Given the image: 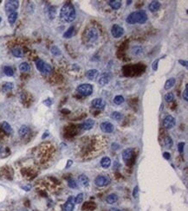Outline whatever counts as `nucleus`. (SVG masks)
<instances>
[{
    "mask_svg": "<svg viewBox=\"0 0 188 211\" xmlns=\"http://www.w3.org/2000/svg\"><path fill=\"white\" fill-rule=\"evenodd\" d=\"M60 17L63 21L66 23H71L74 21L77 17V13L74 5L70 3L64 4L60 11Z\"/></svg>",
    "mask_w": 188,
    "mask_h": 211,
    "instance_id": "1",
    "label": "nucleus"
},
{
    "mask_svg": "<svg viewBox=\"0 0 188 211\" xmlns=\"http://www.w3.org/2000/svg\"><path fill=\"white\" fill-rule=\"evenodd\" d=\"M126 21L129 24H135V23L143 24L147 21V15L144 11H134L127 16Z\"/></svg>",
    "mask_w": 188,
    "mask_h": 211,
    "instance_id": "2",
    "label": "nucleus"
},
{
    "mask_svg": "<svg viewBox=\"0 0 188 211\" xmlns=\"http://www.w3.org/2000/svg\"><path fill=\"white\" fill-rule=\"evenodd\" d=\"M36 67L38 70L43 75H49L52 71V68L49 64L46 63L41 59H38L36 61Z\"/></svg>",
    "mask_w": 188,
    "mask_h": 211,
    "instance_id": "3",
    "label": "nucleus"
},
{
    "mask_svg": "<svg viewBox=\"0 0 188 211\" xmlns=\"http://www.w3.org/2000/svg\"><path fill=\"white\" fill-rule=\"evenodd\" d=\"M77 93L83 96H89L93 93V87L92 85L88 84V83H83V84L79 85L77 88Z\"/></svg>",
    "mask_w": 188,
    "mask_h": 211,
    "instance_id": "4",
    "label": "nucleus"
},
{
    "mask_svg": "<svg viewBox=\"0 0 188 211\" xmlns=\"http://www.w3.org/2000/svg\"><path fill=\"white\" fill-rule=\"evenodd\" d=\"M19 7V2L17 0H10L5 4V11L7 14H11L12 12H16L17 8Z\"/></svg>",
    "mask_w": 188,
    "mask_h": 211,
    "instance_id": "5",
    "label": "nucleus"
},
{
    "mask_svg": "<svg viewBox=\"0 0 188 211\" xmlns=\"http://www.w3.org/2000/svg\"><path fill=\"white\" fill-rule=\"evenodd\" d=\"M111 183V179L108 176H98L95 179V184L97 187H105Z\"/></svg>",
    "mask_w": 188,
    "mask_h": 211,
    "instance_id": "6",
    "label": "nucleus"
},
{
    "mask_svg": "<svg viewBox=\"0 0 188 211\" xmlns=\"http://www.w3.org/2000/svg\"><path fill=\"white\" fill-rule=\"evenodd\" d=\"M99 34H98V30L96 28H90L89 29L87 30L86 32V38L87 41L89 42H95L97 41Z\"/></svg>",
    "mask_w": 188,
    "mask_h": 211,
    "instance_id": "7",
    "label": "nucleus"
},
{
    "mask_svg": "<svg viewBox=\"0 0 188 211\" xmlns=\"http://www.w3.org/2000/svg\"><path fill=\"white\" fill-rule=\"evenodd\" d=\"M111 33L114 38H120L124 34V29L118 24H114L112 26Z\"/></svg>",
    "mask_w": 188,
    "mask_h": 211,
    "instance_id": "8",
    "label": "nucleus"
},
{
    "mask_svg": "<svg viewBox=\"0 0 188 211\" xmlns=\"http://www.w3.org/2000/svg\"><path fill=\"white\" fill-rule=\"evenodd\" d=\"M133 150L131 149V148H127V149H125L123 151H122V159L123 161L127 164L131 162V160L133 159Z\"/></svg>",
    "mask_w": 188,
    "mask_h": 211,
    "instance_id": "9",
    "label": "nucleus"
},
{
    "mask_svg": "<svg viewBox=\"0 0 188 211\" xmlns=\"http://www.w3.org/2000/svg\"><path fill=\"white\" fill-rule=\"evenodd\" d=\"M175 124H176V120L171 115H167V117H165V119L163 120V127H165L166 129L174 128Z\"/></svg>",
    "mask_w": 188,
    "mask_h": 211,
    "instance_id": "10",
    "label": "nucleus"
},
{
    "mask_svg": "<svg viewBox=\"0 0 188 211\" xmlns=\"http://www.w3.org/2000/svg\"><path fill=\"white\" fill-rule=\"evenodd\" d=\"M75 197H70L68 198V200L66 201V203L63 204V211H73L75 208Z\"/></svg>",
    "mask_w": 188,
    "mask_h": 211,
    "instance_id": "11",
    "label": "nucleus"
},
{
    "mask_svg": "<svg viewBox=\"0 0 188 211\" xmlns=\"http://www.w3.org/2000/svg\"><path fill=\"white\" fill-rule=\"evenodd\" d=\"M100 128L101 130L105 133H110L114 131V125L110 123V122H108V121H105V122H102L101 123L100 125Z\"/></svg>",
    "mask_w": 188,
    "mask_h": 211,
    "instance_id": "12",
    "label": "nucleus"
},
{
    "mask_svg": "<svg viewBox=\"0 0 188 211\" xmlns=\"http://www.w3.org/2000/svg\"><path fill=\"white\" fill-rule=\"evenodd\" d=\"M91 105L93 107L96 108V109H104L105 106H106V102L102 98H96L92 100Z\"/></svg>",
    "mask_w": 188,
    "mask_h": 211,
    "instance_id": "13",
    "label": "nucleus"
},
{
    "mask_svg": "<svg viewBox=\"0 0 188 211\" xmlns=\"http://www.w3.org/2000/svg\"><path fill=\"white\" fill-rule=\"evenodd\" d=\"M110 79H111V77H110L109 74L104 73V74H102L101 75V77L99 78L98 83L101 85V86H105V85H107L110 81Z\"/></svg>",
    "mask_w": 188,
    "mask_h": 211,
    "instance_id": "14",
    "label": "nucleus"
},
{
    "mask_svg": "<svg viewBox=\"0 0 188 211\" xmlns=\"http://www.w3.org/2000/svg\"><path fill=\"white\" fill-rule=\"evenodd\" d=\"M98 75H99V72L96 69H89V70L87 71V73H86L87 78L89 80H91V81L96 80L98 77Z\"/></svg>",
    "mask_w": 188,
    "mask_h": 211,
    "instance_id": "15",
    "label": "nucleus"
},
{
    "mask_svg": "<svg viewBox=\"0 0 188 211\" xmlns=\"http://www.w3.org/2000/svg\"><path fill=\"white\" fill-rule=\"evenodd\" d=\"M160 8V3L159 1H152L149 5H148V9L151 12H155L157 11H159V9Z\"/></svg>",
    "mask_w": 188,
    "mask_h": 211,
    "instance_id": "16",
    "label": "nucleus"
},
{
    "mask_svg": "<svg viewBox=\"0 0 188 211\" xmlns=\"http://www.w3.org/2000/svg\"><path fill=\"white\" fill-rule=\"evenodd\" d=\"M94 125H95L94 120H91V119H88V120H85L83 123L82 127H83V129L85 130V131H89V130H90V129L93 128Z\"/></svg>",
    "mask_w": 188,
    "mask_h": 211,
    "instance_id": "17",
    "label": "nucleus"
},
{
    "mask_svg": "<svg viewBox=\"0 0 188 211\" xmlns=\"http://www.w3.org/2000/svg\"><path fill=\"white\" fill-rule=\"evenodd\" d=\"M29 133H30V128L27 126H22L18 130V134L22 138L26 137Z\"/></svg>",
    "mask_w": 188,
    "mask_h": 211,
    "instance_id": "18",
    "label": "nucleus"
},
{
    "mask_svg": "<svg viewBox=\"0 0 188 211\" xmlns=\"http://www.w3.org/2000/svg\"><path fill=\"white\" fill-rule=\"evenodd\" d=\"M101 165L102 168L108 169L110 165H111V159L108 157H102V159L101 160Z\"/></svg>",
    "mask_w": 188,
    "mask_h": 211,
    "instance_id": "19",
    "label": "nucleus"
},
{
    "mask_svg": "<svg viewBox=\"0 0 188 211\" xmlns=\"http://www.w3.org/2000/svg\"><path fill=\"white\" fill-rule=\"evenodd\" d=\"M108 5L113 10H119L121 6V2L119 0H110L108 1Z\"/></svg>",
    "mask_w": 188,
    "mask_h": 211,
    "instance_id": "20",
    "label": "nucleus"
},
{
    "mask_svg": "<svg viewBox=\"0 0 188 211\" xmlns=\"http://www.w3.org/2000/svg\"><path fill=\"white\" fill-rule=\"evenodd\" d=\"M117 200H118V196H117L116 194H114V193L109 194V195L107 197V198H106V201H107V203L108 204L114 203L117 202Z\"/></svg>",
    "mask_w": 188,
    "mask_h": 211,
    "instance_id": "21",
    "label": "nucleus"
},
{
    "mask_svg": "<svg viewBox=\"0 0 188 211\" xmlns=\"http://www.w3.org/2000/svg\"><path fill=\"white\" fill-rule=\"evenodd\" d=\"M2 129L4 130V132H5V133L11 134L12 133V128L11 127V125H10L8 122H6V121H4V122L2 123Z\"/></svg>",
    "mask_w": 188,
    "mask_h": 211,
    "instance_id": "22",
    "label": "nucleus"
},
{
    "mask_svg": "<svg viewBox=\"0 0 188 211\" xmlns=\"http://www.w3.org/2000/svg\"><path fill=\"white\" fill-rule=\"evenodd\" d=\"M175 82H176L175 78H170V79H168L167 81V82L165 83V87H164L165 90H168V89L172 88L174 86V84H175Z\"/></svg>",
    "mask_w": 188,
    "mask_h": 211,
    "instance_id": "23",
    "label": "nucleus"
},
{
    "mask_svg": "<svg viewBox=\"0 0 188 211\" xmlns=\"http://www.w3.org/2000/svg\"><path fill=\"white\" fill-rule=\"evenodd\" d=\"M78 179H79V182L82 183V185H83V186H85V187H86V186H88V185H89V177L86 176V175H84V174L81 175V176H79Z\"/></svg>",
    "mask_w": 188,
    "mask_h": 211,
    "instance_id": "24",
    "label": "nucleus"
},
{
    "mask_svg": "<svg viewBox=\"0 0 188 211\" xmlns=\"http://www.w3.org/2000/svg\"><path fill=\"white\" fill-rule=\"evenodd\" d=\"M11 53L15 57H24V51L20 48H14L11 50Z\"/></svg>",
    "mask_w": 188,
    "mask_h": 211,
    "instance_id": "25",
    "label": "nucleus"
},
{
    "mask_svg": "<svg viewBox=\"0 0 188 211\" xmlns=\"http://www.w3.org/2000/svg\"><path fill=\"white\" fill-rule=\"evenodd\" d=\"M164 145L167 148H171L174 145V141L173 139L170 137V136H167L165 139H164Z\"/></svg>",
    "mask_w": 188,
    "mask_h": 211,
    "instance_id": "26",
    "label": "nucleus"
},
{
    "mask_svg": "<svg viewBox=\"0 0 188 211\" xmlns=\"http://www.w3.org/2000/svg\"><path fill=\"white\" fill-rule=\"evenodd\" d=\"M13 87H14L13 83H11V82H6V83H5V84L3 85L2 90H3V92H5V93H7V92H10L11 90H12Z\"/></svg>",
    "mask_w": 188,
    "mask_h": 211,
    "instance_id": "27",
    "label": "nucleus"
},
{
    "mask_svg": "<svg viewBox=\"0 0 188 211\" xmlns=\"http://www.w3.org/2000/svg\"><path fill=\"white\" fill-rule=\"evenodd\" d=\"M30 69V65L27 63H22L19 65V70L21 71L22 73H27Z\"/></svg>",
    "mask_w": 188,
    "mask_h": 211,
    "instance_id": "28",
    "label": "nucleus"
},
{
    "mask_svg": "<svg viewBox=\"0 0 188 211\" xmlns=\"http://www.w3.org/2000/svg\"><path fill=\"white\" fill-rule=\"evenodd\" d=\"M17 12H12L11 14H9V17H8V21L11 24H13L15 22L17 21Z\"/></svg>",
    "mask_w": 188,
    "mask_h": 211,
    "instance_id": "29",
    "label": "nucleus"
},
{
    "mask_svg": "<svg viewBox=\"0 0 188 211\" xmlns=\"http://www.w3.org/2000/svg\"><path fill=\"white\" fill-rule=\"evenodd\" d=\"M74 30H75L74 26L70 27V28L67 29V31L63 34V37L64 38H70V37H72V35L74 34Z\"/></svg>",
    "mask_w": 188,
    "mask_h": 211,
    "instance_id": "30",
    "label": "nucleus"
},
{
    "mask_svg": "<svg viewBox=\"0 0 188 211\" xmlns=\"http://www.w3.org/2000/svg\"><path fill=\"white\" fill-rule=\"evenodd\" d=\"M4 73H5L7 76H13V75H14V71L12 69V68L10 67V66H5V67H4Z\"/></svg>",
    "mask_w": 188,
    "mask_h": 211,
    "instance_id": "31",
    "label": "nucleus"
},
{
    "mask_svg": "<svg viewBox=\"0 0 188 211\" xmlns=\"http://www.w3.org/2000/svg\"><path fill=\"white\" fill-rule=\"evenodd\" d=\"M50 51H51V54H52L53 56H55V57H59V56L62 55L61 50L58 49L56 46H52V47L50 48Z\"/></svg>",
    "mask_w": 188,
    "mask_h": 211,
    "instance_id": "32",
    "label": "nucleus"
},
{
    "mask_svg": "<svg viewBox=\"0 0 188 211\" xmlns=\"http://www.w3.org/2000/svg\"><path fill=\"white\" fill-rule=\"evenodd\" d=\"M124 97L123 96H121V95H117V96H115L114 97V103L115 104V105H121L123 102H124Z\"/></svg>",
    "mask_w": 188,
    "mask_h": 211,
    "instance_id": "33",
    "label": "nucleus"
},
{
    "mask_svg": "<svg viewBox=\"0 0 188 211\" xmlns=\"http://www.w3.org/2000/svg\"><path fill=\"white\" fill-rule=\"evenodd\" d=\"M111 118L113 120L120 121V120L122 119V115H121V113H119V112H113L111 113Z\"/></svg>",
    "mask_w": 188,
    "mask_h": 211,
    "instance_id": "34",
    "label": "nucleus"
},
{
    "mask_svg": "<svg viewBox=\"0 0 188 211\" xmlns=\"http://www.w3.org/2000/svg\"><path fill=\"white\" fill-rule=\"evenodd\" d=\"M132 52L133 55H135V56H139V55H140V54H142V52H143V49H142L141 47H139V46H136V47H134V48L133 49Z\"/></svg>",
    "mask_w": 188,
    "mask_h": 211,
    "instance_id": "35",
    "label": "nucleus"
},
{
    "mask_svg": "<svg viewBox=\"0 0 188 211\" xmlns=\"http://www.w3.org/2000/svg\"><path fill=\"white\" fill-rule=\"evenodd\" d=\"M83 201V193L78 194L77 197H75V203L77 204H80Z\"/></svg>",
    "mask_w": 188,
    "mask_h": 211,
    "instance_id": "36",
    "label": "nucleus"
},
{
    "mask_svg": "<svg viewBox=\"0 0 188 211\" xmlns=\"http://www.w3.org/2000/svg\"><path fill=\"white\" fill-rule=\"evenodd\" d=\"M68 185L71 189H77V183L76 180H74V179H70L68 181Z\"/></svg>",
    "mask_w": 188,
    "mask_h": 211,
    "instance_id": "37",
    "label": "nucleus"
},
{
    "mask_svg": "<svg viewBox=\"0 0 188 211\" xmlns=\"http://www.w3.org/2000/svg\"><path fill=\"white\" fill-rule=\"evenodd\" d=\"M165 99L167 100V102L173 101L174 99V95L173 93H167V94L165 95Z\"/></svg>",
    "mask_w": 188,
    "mask_h": 211,
    "instance_id": "38",
    "label": "nucleus"
},
{
    "mask_svg": "<svg viewBox=\"0 0 188 211\" xmlns=\"http://www.w3.org/2000/svg\"><path fill=\"white\" fill-rule=\"evenodd\" d=\"M184 147H185V143L184 142H180V143L178 144V151H179L180 153H183Z\"/></svg>",
    "mask_w": 188,
    "mask_h": 211,
    "instance_id": "39",
    "label": "nucleus"
},
{
    "mask_svg": "<svg viewBox=\"0 0 188 211\" xmlns=\"http://www.w3.org/2000/svg\"><path fill=\"white\" fill-rule=\"evenodd\" d=\"M183 99H184L186 101H187L188 100V86L187 85L186 86V88H185V90H184V92H183Z\"/></svg>",
    "mask_w": 188,
    "mask_h": 211,
    "instance_id": "40",
    "label": "nucleus"
},
{
    "mask_svg": "<svg viewBox=\"0 0 188 211\" xmlns=\"http://www.w3.org/2000/svg\"><path fill=\"white\" fill-rule=\"evenodd\" d=\"M138 196H139V188H138V186H135L133 189V197L134 198H137Z\"/></svg>",
    "mask_w": 188,
    "mask_h": 211,
    "instance_id": "41",
    "label": "nucleus"
},
{
    "mask_svg": "<svg viewBox=\"0 0 188 211\" xmlns=\"http://www.w3.org/2000/svg\"><path fill=\"white\" fill-rule=\"evenodd\" d=\"M158 63H159V59L157 61H154V63H153V69L154 71L158 69Z\"/></svg>",
    "mask_w": 188,
    "mask_h": 211,
    "instance_id": "42",
    "label": "nucleus"
},
{
    "mask_svg": "<svg viewBox=\"0 0 188 211\" xmlns=\"http://www.w3.org/2000/svg\"><path fill=\"white\" fill-rule=\"evenodd\" d=\"M44 104L46 106H49L51 105L52 103H53V99H46L44 102H43Z\"/></svg>",
    "mask_w": 188,
    "mask_h": 211,
    "instance_id": "43",
    "label": "nucleus"
},
{
    "mask_svg": "<svg viewBox=\"0 0 188 211\" xmlns=\"http://www.w3.org/2000/svg\"><path fill=\"white\" fill-rule=\"evenodd\" d=\"M22 189L24 190L25 191H30L31 189V185H25V186H22Z\"/></svg>",
    "mask_w": 188,
    "mask_h": 211,
    "instance_id": "44",
    "label": "nucleus"
},
{
    "mask_svg": "<svg viewBox=\"0 0 188 211\" xmlns=\"http://www.w3.org/2000/svg\"><path fill=\"white\" fill-rule=\"evenodd\" d=\"M179 63L181 64L184 67H187V62L186 61H183V60H179Z\"/></svg>",
    "mask_w": 188,
    "mask_h": 211,
    "instance_id": "45",
    "label": "nucleus"
},
{
    "mask_svg": "<svg viewBox=\"0 0 188 211\" xmlns=\"http://www.w3.org/2000/svg\"><path fill=\"white\" fill-rule=\"evenodd\" d=\"M163 157L167 159V160H168V159H170V157H171V155H170V153L169 152H164L163 153Z\"/></svg>",
    "mask_w": 188,
    "mask_h": 211,
    "instance_id": "46",
    "label": "nucleus"
},
{
    "mask_svg": "<svg viewBox=\"0 0 188 211\" xmlns=\"http://www.w3.org/2000/svg\"><path fill=\"white\" fill-rule=\"evenodd\" d=\"M72 164H73V162H72L71 160H69V161H68V164L66 165V168H69Z\"/></svg>",
    "mask_w": 188,
    "mask_h": 211,
    "instance_id": "47",
    "label": "nucleus"
},
{
    "mask_svg": "<svg viewBox=\"0 0 188 211\" xmlns=\"http://www.w3.org/2000/svg\"><path fill=\"white\" fill-rule=\"evenodd\" d=\"M110 211H122L121 209H118V208H112L111 209H110Z\"/></svg>",
    "mask_w": 188,
    "mask_h": 211,
    "instance_id": "48",
    "label": "nucleus"
},
{
    "mask_svg": "<svg viewBox=\"0 0 188 211\" xmlns=\"http://www.w3.org/2000/svg\"><path fill=\"white\" fill-rule=\"evenodd\" d=\"M131 3H132V1H127V5H131Z\"/></svg>",
    "mask_w": 188,
    "mask_h": 211,
    "instance_id": "49",
    "label": "nucleus"
},
{
    "mask_svg": "<svg viewBox=\"0 0 188 211\" xmlns=\"http://www.w3.org/2000/svg\"><path fill=\"white\" fill-rule=\"evenodd\" d=\"M0 22H1V17H0Z\"/></svg>",
    "mask_w": 188,
    "mask_h": 211,
    "instance_id": "50",
    "label": "nucleus"
},
{
    "mask_svg": "<svg viewBox=\"0 0 188 211\" xmlns=\"http://www.w3.org/2000/svg\"><path fill=\"white\" fill-rule=\"evenodd\" d=\"M0 3H1V0H0Z\"/></svg>",
    "mask_w": 188,
    "mask_h": 211,
    "instance_id": "51",
    "label": "nucleus"
},
{
    "mask_svg": "<svg viewBox=\"0 0 188 211\" xmlns=\"http://www.w3.org/2000/svg\"><path fill=\"white\" fill-rule=\"evenodd\" d=\"M25 211H27V210H25Z\"/></svg>",
    "mask_w": 188,
    "mask_h": 211,
    "instance_id": "52",
    "label": "nucleus"
}]
</instances>
